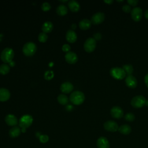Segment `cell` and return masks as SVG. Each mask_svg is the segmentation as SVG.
<instances>
[{
	"label": "cell",
	"instance_id": "cell-1",
	"mask_svg": "<svg viewBox=\"0 0 148 148\" xmlns=\"http://www.w3.org/2000/svg\"><path fill=\"white\" fill-rule=\"evenodd\" d=\"M85 99V96L83 92L79 91H76L70 95V101L75 105H79L83 103Z\"/></svg>",
	"mask_w": 148,
	"mask_h": 148
},
{
	"label": "cell",
	"instance_id": "cell-2",
	"mask_svg": "<svg viewBox=\"0 0 148 148\" xmlns=\"http://www.w3.org/2000/svg\"><path fill=\"white\" fill-rule=\"evenodd\" d=\"M14 53L12 49L5 48L1 53V59L5 64H9L13 61Z\"/></svg>",
	"mask_w": 148,
	"mask_h": 148
},
{
	"label": "cell",
	"instance_id": "cell-3",
	"mask_svg": "<svg viewBox=\"0 0 148 148\" xmlns=\"http://www.w3.org/2000/svg\"><path fill=\"white\" fill-rule=\"evenodd\" d=\"M37 47L35 43L32 42H28L24 45L23 47V54L27 56H33L36 51Z\"/></svg>",
	"mask_w": 148,
	"mask_h": 148
},
{
	"label": "cell",
	"instance_id": "cell-4",
	"mask_svg": "<svg viewBox=\"0 0 148 148\" xmlns=\"http://www.w3.org/2000/svg\"><path fill=\"white\" fill-rule=\"evenodd\" d=\"M110 75L114 79L122 80L125 77L126 73L122 68L113 67L110 69Z\"/></svg>",
	"mask_w": 148,
	"mask_h": 148
},
{
	"label": "cell",
	"instance_id": "cell-5",
	"mask_svg": "<svg viewBox=\"0 0 148 148\" xmlns=\"http://www.w3.org/2000/svg\"><path fill=\"white\" fill-rule=\"evenodd\" d=\"M146 101L143 95H136L132 98L131 104L135 108H140L145 105Z\"/></svg>",
	"mask_w": 148,
	"mask_h": 148
},
{
	"label": "cell",
	"instance_id": "cell-6",
	"mask_svg": "<svg viewBox=\"0 0 148 148\" xmlns=\"http://www.w3.org/2000/svg\"><path fill=\"white\" fill-rule=\"evenodd\" d=\"M33 122V118L29 114L23 115L19 120V125L21 128L29 127Z\"/></svg>",
	"mask_w": 148,
	"mask_h": 148
},
{
	"label": "cell",
	"instance_id": "cell-7",
	"mask_svg": "<svg viewBox=\"0 0 148 148\" xmlns=\"http://www.w3.org/2000/svg\"><path fill=\"white\" fill-rule=\"evenodd\" d=\"M96 47V40L92 38H88L84 43V49L87 53L94 51Z\"/></svg>",
	"mask_w": 148,
	"mask_h": 148
},
{
	"label": "cell",
	"instance_id": "cell-8",
	"mask_svg": "<svg viewBox=\"0 0 148 148\" xmlns=\"http://www.w3.org/2000/svg\"><path fill=\"white\" fill-rule=\"evenodd\" d=\"M131 17L135 21H139L141 20L143 16V11L139 7L134 8L131 12Z\"/></svg>",
	"mask_w": 148,
	"mask_h": 148
},
{
	"label": "cell",
	"instance_id": "cell-9",
	"mask_svg": "<svg viewBox=\"0 0 148 148\" xmlns=\"http://www.w3.org/2000/svg\"><path fill=\"white\" fill-rule=\"evenodd\" d=\"M105 14L102 12H97L92 15L91 18V23L93 24H99L105 20Z\"/></svg>",
	"mask_w": 148,
	"mask_h": 148
},
{
	"label": "cell",
	"instance_id": "cell-10",
	"mask_svg": "<svg viewBox=\"0 0 148 148\" xmlns=\"http://www.w3.org/2000/svg\"><path fill=\"white\" fill-rule=\"evenodd\" d=\"M104 128L110 132H116L119 129V126L117 123L113 120H108L103 124Z\"/></svg>",
	"mask_w": 148,
	"mask_h": 148
},
{
	"label": "cell",
	"instance_id": "cell-11",
	"mask_svg": "<svg viewBox=\"0 0 148 148\" xmlns=\"http://www.w3.org/2000/svg\"><path fill=\"white\" fill-rule=\"evenodd\" d=\"M110 114L113 118L119 119L123 116L124 112L120 107L118 106H114L111 108Z\"/></svg>",
	"mask_w": 148,
	"mask_h": 148
},
{
	"label": "cell",
	"instance_id": "cell-12",
	"mask_svg": "<svg viewBox=\"0 0 148 148\" xmlns=\"http://www.w3.org/2000/svg\"><path fill=\"white\" fill-rule=\"evenodd\" d=\"M65 59L68 63L70 64H73L77 61L78 57L77 54L74 52L69 51L65 54Z\"/></svg>",
	"mask_w": 148,
	"mask_h": 148
},
{
	"label": "cell",
	"instance_id": "cell-13",
	"mask_svg": "<svg viewBox=\"0 0 148 148\" xmlns=\"http://www.w3.org/2000/svg\"><path fill=\"white\" fill-rule=\"evenodd\" d=\"M126 85L131 88H134L137 86L138 82L135 77L132 75H128L125 79Z\"/></svg>",
	"mask_w": 148,
	"mask_h": 148
},
{
	"label": "cell",
	"instance_id": "cell-14",
	"mask_svg": "<svg viewBox=\"0 0 148 148\" xmlns=\"http://www.w3.org/2000/svg\"><path fill=\"white\" fill-rule=\"evenodd\" d=\"M73 90V84L69 82H66L61 84L60 86V90L62 92L65 93V94H68Z\"/></svg>",
	"mask_w": 148,
	"mask_h": 148
},
{
	"label": "cell",
	"instance_id": "cell-15",
	"mask_svg": "<svg viewBox=\"0 0 148 148\" xmlns=\"http://www.w3.org/2000/svg\"><path fill=\"white\" fill-rule=\"evenodd\" d=\"M65 38H66V40L68 42L73 43H75L77 40V35L74 31L72 29H69L66 32Z\"/></svg>",
	"mask_w": 148,
	"mask_h": 148
},
{
	"label": "cell",
	"instance_id": "cell-16",
	"mask_svg": "<svg viewBox=\"0 0 148 148\" xmlns=\"http://www.w3.org/2000/svg\"><path fill=\"white\" fill-rule=\"evenodd\" d=\"M6 123L9 126H15L17 124V117L12 114H8L5 119Z\"/></svg>",
	"mask_w": 148,
	"mask_h": 148
},
{
	"label": "cell",
	"instance_id": "cell-17",
	"mask_svg": "<svg viewBox=\"0 0 148 148\" xmlns=\"http://www.w3.org/2000/svg\"><path fill=\"white\" fill-rule=\"evenodd\" d=\"M10 97L9 91L5 88H0V101L5 102Z\"/></svg>",
	"mask_w": 148,
	"mask_h": 148
},
{
	"label": "cell",
	"instance_id": "cell-18",
	"mask_svg": "<svg viewBox=\"0 0 148 148\" xmlns=\"http://www.w3.org/2000/svg\"><path fill=\"white\" fill-rule=\"evenodd\" d=\"M97 145L98 148H109L108 140L103 136L99 138L97 141Z\"/></svg>",
	"mask_w": 148,
	"mask_h": 148
},
{
	"label": "cell",
	"instance_id": "cell-19",
	"mask_svg": "<svg viewBox=\"0 0 148 148\" xmlns=\"http://www.w3.org/2000/svg\"><path fill=\"white\" fill-rule=\"evenodd\" d=\"M68 6L70 10L72 12H77L80 10V8L79 2L75 0H71L69 1Z\"/></svg>",
	"mask_w": 148,
	"mask_h": 148
},
{
	"label": "cell",
	"instance_id": "cell-20",
	"mask_svg": "<svg viewBox=\"0 0 148 148\" xmlns=\"http://www.w3.org/2000/svg\"><path fill=\"white\" fill-rule=\"evenodd\" d=\"M91 25V21L87 18H84L79 23V28L82 30H87L88 29Z\"/></svg>",
	"mask_w": 148,
	"mask_h": 148
},
{
	"label": "cell",
	"instance_id": "cell-21",
	"mask_svg": "<svg viewBox=\"0 0 148 148\" xmlns=\"http://www.w3.org/2000/svg\"><path fill=\"white\" fill-rule=\"evenodd\" d=\"M53 29V24L50 21H46L42 26V30L43 32L47 34L50 33Z\"/></svg>",
	"mask_w": 148,
	"mask_h": 148
},
{
	"label": "cell",
	"instance_id": "cell-22",
	"mask_svg": "<svg viewBox=\"0 0 148 148\" xmlns=\"http://www.w3.org/2000/svg\"><path fill=\"white\" fill-rule=\"evenodd\" d=\"M118 131L119 132H120L122 134L128 135L131 132V128L128 124H123L119 127Z\"/></svg>",
	"mask_w": 148,
	"mask_h": 148
},
{
	"label": "cell",
	"instance_id": "cell-23",
	"mask_svg": "<svg viewBox=\"0 0 148 148\" xmlns=\"http://www.w3.org/2000/svg\"><path fill=\"white\" fill-rule=\"evenodd\" d=\"M21 130L18 127L14 126L9 130V134L11 138H16L18 136H19V135L21 133Z\"/></svg>",
	"mask_w": 148,
	"mask_h": 148
},
{
	"label": "cell",
	"instance_id": "cell-24",
	"mask_svg": "<svg viewBox=\"0 0 148 148\" xmlns=\"http://www.w3.org/2000/svg\"><path fill=\"white\" fill-rule=\"evenodd\" d=\"M56 12L59 16H65L68 13V8L64 5H60L56 9Z\"/></svg>",
	"mask_w": 148,
	"mask_h": 148
},
{
	"label": "cell",
	"instance_id": "cell-25",
	"mask_svg": "<svg viewBox=\"0 0 148 148\" xmlns=\"http://www.w3.org/2000/svg\"><path fill=\"white\" fill-rule=\"evenodd\" d=\"M57 101L62 105H65L68 102V98L65 94H60L57 97Z\"/></svg>",
	"mask_w": 148,
	"mask_h": 148
},
{
	"label": "cell",
	"instance_id": "cell-26",
	"mask_svg": "<svg viewBox=\"0 0 148 148\" xmlns=\"http://www.w3.org/2000/svg\"><path fill=\"white\" fill-rule=\"evenodd\" d=\"M10 71V66L7 64H3L0 65V74L2 75H7Z\"/></svg>",
	"mask_w": 148,
	"mask_h": 148
},
{
	"label": "cell",
	"instance_id": "cell-27",
	"mask_svg": "<svg viewBox=\"0 0 148 148\" xmlns=\"http://www.w3.org/2000/svg\"><path fill=\"white\" fill-rule=\"evenodd\" d=\"M122 68L124 70L125 72L126 73V75H131V74L134 72V68L131 64L124 65Z\"/></svg>",
	"mask_w": 148,
	"mask_h": 148
},
{
	"label": "cell",
	"instance_id": "cell-28",
	"mask_svg": "<svg viewBox=\"0 0 148 148\" xmlns=\"http://www.w3.org/2000/svg\"><path fill=\"white\" fill-rule=\"evenodd\" d=\"M38 40L42 43H45L47 40V35L44 32H41L38 35Z\"/></svg>",
	"mask_w": 148,
	"mask_h": 148
},
{
	"label": "cell",
	"instance_id": "cell-29",
	"mask_svg": "<svg viewBox=\"0 0 148 148\" xmlns=\"http://www.w3.org/2000/svg\"><path fill=\"white\" fill-rule=\"evenodd\" d=\"M54 77V73L51 71H47L44 74V77L47 80H51Z\"/></svg>",
	"mask_w": 148,
	"mask_h": 148
},
{
	"label": "cell",
	"instance_id": "cell-30",
	"mask_svg": "<svg viewBox=\"0 0 148 148\" xmlns=\"http://www.w3.org/2000/svg\"><path fill=\"white\" fill-rule=\"evenodd\" d=\"M124 119L127 121H133L135 120V115L132 113H127L124 116Z\"/></svg>",
	"mask_w": 148,
	"mask_h": 148
},
{
	"label": "cell",
	"instance_id": "cell-31",
	"mask_svg": "<svg viewBox=\"0 0 148 148\" xmlns=\"http://www.w3.org/2000/svg\"><path fill=\"white\" fill-rule=\"evenodd\" d=\"M42 10L44 12H47L49 11L51 9V6L49 3L48 2H44L42 3V6H41Z\"/></svg>",
	"mask_w": 148,
	"mask_h": 148
},
{
	"label": "cell",
	"instance_id": "cell-32",
	"mask_svg": "<svg viewBox=\"0 0 148 148\" xmlns=\"http://www.w3.org/2000/svg\"><path fill=\"white\" fill-rule=\"evenodd\" d=\"M49 140V136L46 135H41L39 136V140L42 143H46Z\"/></svg>",
	"mask_w": 148,
	"mask_h": 148
},
{
	"label": "cell",
	"instance_id": "cell-33",
	"mask_svg": "<svg viewBox=\"0 0 148 148\" xmlns=\"http://www.w3.org/2000/svg\"><path fill=\"white\" fill-rule=\"evenodd\" d=\"M122 9L125 13H129V12H131V10H132L131 8V6L130 5H128V4L123 5V7H122Z\"/></svg>",
	"mask_w": 148,
	"mask_h": 148
},
{
	"label": "cell",
	"instance_id": "cell-34",
	"mask_svg": "<svg viewBox=\"0 0 148 148\" xmlns=\"http://www.w3.org/2000/svg\"><path fill=\"white\" fill-rule=\"evenodd\" d=\"M62 50H63L64 51H65V52H66V53H68V52H69V51H70V50H71V47H70V46H69V45H68V44H64V45L62 46Z\"/></svg>",
	"mask_w": 148,
	"mask_h": 148
},
{
	"label": "cell",
	"instance_id": "cell-35",
	"mask_svg": "<svg viewBox=\"0 0 148 148\" xmlns=\"http://www.w3.org/2000/svg\"><path fill=\"white\" fill-rule=\"evenodd\" d=\"M127 2L128 3L129 5H131V6H136L139 2V1L138 0H128L127 1Z\"/></svg>",
	"mask_w": 148,
	"mask_h": 148
},
{
	"label": "cell",
	"instance_id": "cell-36",
	"mask_svg": "<svg viewBox=\"0 0 148 148\" xmlns=\"http://www.w3.org/2000/svg\"><path fill=\"white\" fill-rule=\"evenodd\" d=\"M101 38H102L101 34L100 33H99V32H97V33H95V34H94V39L95 40H100V39H101Z\"/></svg>",
	"mask_w": 148,
	"mask_h": 148
},
{
	"label": "cell",
	"instance_id": "cell-37",
	"mask_svg": "<svg viewBox=\"0 0 148 148\" xmlns=\"http://www.w3.org/2000/svg\"><path fill=\"white\" fill-rule=\"evenodd\" d=\"M73 106L71 105H66V106H65V109H66L67 111H68V112L72 111V110H73Z\"/></svg>",
	"mask_w": 148,
	"mask_h": 148
},
{
	"label": "cell",
	"instance_id": "cell-38",
	"mask_svg": "<svg viewBox=\"0 0 148 148\" xmlns=\"http://www.w3.org/2000/svg\"><path fill=\"white\" fill-rule=\"evenodd\" d=\"M144 82L145 84L146 85V86L148 87V73H147L144 78Z\"/></svg>",
	"mask_w": 148,
	"mask_h": 148
},
{
	"label": "cell",
	"instance_id": "cell-39",
	"mask_svg": "<svg viewBox=\"0 0 148 148\" xmlns=\"http://www.w3.org/2000/svg\"><path fill=\"white\" fill-rule=\"evenodd\" d=\"M113 2V0H106V1L105 0V1H104V2H105V3H106L109 4V5L111 4Z\"/></svg>",
	"mask_w": 148,
	"mask_h": 148
},
{
	"label": "cell",
	"instance_id": "cell-40",
	"mask_svg": "<svg viewBox=\"0 0 148 148\" xmlns=\"http://www.w3.org/2000/svg\"><path fill=\"white\" fill-rule=\"evenodd\" d=\"M144 15H145V17H146V18L148 19V9L145 10V12L144 13Z\"/></svg>",
	"mask_w": 148,
	"mask_h": 148
},
{
	"label": "cell",
	"instance_id": "cell-41",
	"mask_svg": "<svg viewBox=\"0 0 148 148\" xmlns=\"http://www.w3.org/2000/svg\"><path fill=\"white\" fill-rule=\"evenodd\" d=\"M9 66H10L13 67V66H14L15 63H14V62H13V61H11L10 62H9Z\"/></svg>",
	"mask_w": 148,
	"mask_h": 148
},
{
	"label": "cell",
	"instance_id": "cell-42",
	"mask_svg": "<svg viewBox=\"0 0 148 148\" xmlns=\"http://www.w3.org/2000/svg\"><path fill=\"white\" fill-rule=\"evenodd\" d=\"M21 131L23 132H25V131H26V129L25 128H21Z\"/></svg>",
	"mask_w": 148,
	"mask_h": 148
},
{
	"label": "cell",
	"instance_id": "cell-43",
	"mask_svg": "<svg viewBox=\"0 0 148 148\" xmlns=\"http://www.w3.org/2000/svg\"><path fill=\"white\" fill-rule=\"evenodd\" d=\"M145 105H147V106H148V100H146V103H145Z\"/></svg>",
	"mask_w": 148,
	"mask_h": 148
},
{
	"label": "cell",
	"instance_id": "cell-44",
	"mask_svg": "<svg viewBox=\"0 0 148 148\" xmlns=\"http://www.w3.org/2000/svg\"><path fill=\"white\" fill-rule=\"evenodd\" d=\"M117 2H123V0H121V1H118V0H117Z\"/></svg>",
	"mask_w": 148,
	"mask_h": 148
}]
</instances>
